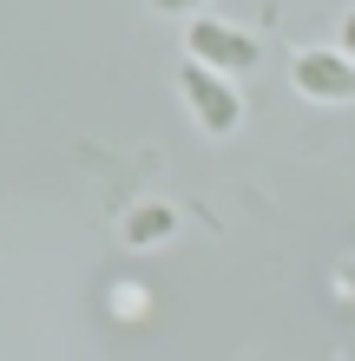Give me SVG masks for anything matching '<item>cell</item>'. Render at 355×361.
Instances as JSON below:
<instances>
[{
    "instance_id": "1",
    "label": "cell",
    "mask_w": 355,
    "mask_h": 361,
    "mask_svg": "<svg viewBox=\"0 0 355 361\" xmlns=\"http://www.w3.org/2000/svg\"><path fill=\"white\" fill-rule=\"evenodd\" d=\"M184 92L204 105V125H231V118H237V99H231V92H217L204 73H184Z\"/></svg>"
},
{
    "instance_id": "2",
    "label": "cell",
    "mask_w": 355,
    "mask_h": 361,
    "mask_svg": "<svg viewBox=\"0 0 355 361\" xmlns=\"http://www.w3.org/2000/svg\"><path fill=\"white\" fill-rule=\"evenodd\" d=\"M198 47H204V53H224V66H243V59H250V47H243V39L217 33V27H198Z\"/></svg>"
},
{
    "instance_id": "3",
    "label": "cell",
    "mask_w": 355,
    "mask_h": 361,
    "mask_svg": "<svg viewBox=\"0 0 355 361\" xmlns=\"http://www.w3.org/2000/svg\"><path fill=\"white\" fill-rule=\"evenodd\" d=\"M303 79H309V86H336V92H349V73H342V66H329V73H323V66H309Z\"/></svg>"
}]
</instances>
